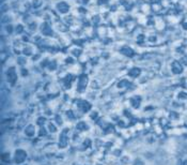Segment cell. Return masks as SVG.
<instances>
[{
	"mask_svg": "<svg viewBox=\"0 0 187 165\" xmlns=\"http://www.w3.org/2000/svg\"><path fill=\"white\" fill-rule=\"evenodd\" d=\"M140 74V69H138V68H134V69H131V71H129V75L131 76H135V77H137L138 75Z\"/></svg>",
	"mask_w": 187,
	"mask_h": 165,
	"instance_id": "cell-5",
	"label": "cell"
},
{
	"mask_svg": "<svg viewBox=\"0 0 187 165\" xmlns=\"http://www.w3.org/2000/svg\"><path fill=\"white\" fill-rule=\"evenodd\" d=\"M31 4H32V7H33L34 9H37V8H40L41 5H42V1H41V0H32Z\"/></svg>",
	"mask_w": 187,
	"mask_h": 165,
	"instance_id": "cell-6",
	"label": "cell"
},
{
	"mask_svg": "<svg viewBox=\"0 0 187 165\" xmlns=\"http://www.w3.org/2000/svg\"><path fill=\"white\" fill-rule=\"evenodd\" d=\"M79 2H81V3H87L89 1V0H78Z\"/></svg>",
	"mask_w": 187,
	"mask_h": 165,
	"instance_id": "cell-10",
	"label": "cell"
},
{
	"mask_svg": "<svg viewBox=\"0 0 187 165\" xmlns=\"http://www.w3.org/2000/svg\"><path fill=\"white\" fill-rule=\"evenodd\" d=\"M42 33L44 35H47V37L53 35V29L50 28V26H49L48 23H44V24L42 25Z\"/></svg>",
	"mask_w": 187,
	"mask_h": 165,
	"instance_id": "cell-3",
	"label": "cell"
},
{
	"mask_svg": "<svg viewBox=\"0 0 187 165\" xmlns=\"http://www.w3.org/2000/svg\"><path fill=\"white\" fill-rule=\"evenodd\" d=\"M15 30H16V32H17V33H21V32L24 31V27L21 26V25H17V26H16V28H15Z\"/></svg>",
	"mask_w": 187,
	"mask_h": 165,
	"instance_id": "cell-8",
	"label": "cell"
},
{
	"mask_svg": "<svg viewBox=\"0 0 187 165\" xmlns=\"http://www.w3.org/2000/svg\"><path fill=\"white\" fill-rule=\"evenodd\" d=\"M57 9H58V11L60 12V13L65 14V13H67V12H69V4H67L66 2L61 1V2H59L58 4H57Z\"/></svg>",
	"mask_w": 187,
	"mask_h": 165,
	"instance_id": "cell-2",
	"label": "cell"
},
{
	"mask_svg": "<svg viewBox=\"0 0 187 165\" xmlns=\"http://www.w3.org/2000/svg\"><path fill=\"white\" fill-rule=\"evenodd\" d=\"M151 2H154V3H157V2H159V0H150Z\"/></svg>",
	"mask_w": 187,
	"mask_h": 165,
	"instance_id": "cell-11",
	"label": "cell"
},
{
	"mask_svg": "<svg viewBox=\"0 0 187 165\" xmlns=\"http://www.w3.org/2000/svg\"><path fill=\"white\" fill-rule=\"evenodd\" d=\"M170 70L174 75H179L184 71V66L181 63L180 60H173L170 64Z\"/></svg>",
	"mask_w": 187,
	"mask_h": 165,
	"instance_id": "cell-1",
	"label": "cell"
},
{
	"mask_svg": "<svg viewBox=\"0 0 187 165\" xmlns=\"http://www.w3.org/2000/svg\"><path fill=\"white\" fill-rule=\"evenodd\" d=\"M17 61H18V63H19V64H21V66H24V64H26L27 59H26V57H18V59H17Z\"/></svg>",
	"mask_w": 187,
	"mask_h": 165,
	"instance_id": "cell-7",
	"label": "cell"
},
{
	"mask_svg": "<svg viewBox=\"0 0 187 165\" xmlns=\"http://www.w3.org/2000/svg\"><path fill=\"white\" fill-rule=\"evenodd\" d=\"M182 29L184 31H187V19L184 21H182Z\"/></svg>",
	"mask_w": 187,
	"mask_h": 165,
	"instance_id": "cell-9",
	"label": "cell"
},
{
	"mask_svg": "<svg viewBox=\"0 0 187 165\" xmlns=\"http://www.w3.org/2000/svg\"><path fill=\"white\" fill-rule=\"evenodd\" d=\"M123 55H125L126 57H131L134 55V51L131 49V47H128V46H124V47L121 49Z\"/></svg>",
	"mask_w": 187,
	"mask_h": 165,
	"instance_id": "cell-4",
	"label": "cell"
}]
</instances>
